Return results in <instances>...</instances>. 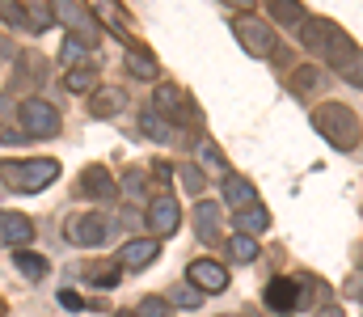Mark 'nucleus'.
<instances>
[{
  "mask_svg": "<svg viewBox=\"0 0 363 317\" xmlns=\"http://www.w3.org/2000/svg\"><path fill=\"white\" fill-rule=\"evenodd\" d=\"M186 284H194V288L207 296V292H228L233 275H228V267L216 262V258H194V262L186 267Z\"/></svg>",
  "mask_w": 363,
  "mask_h": 317,
  "instance_id": "9b49d317",
  "label": "nucleus"
},
{
  "mask_svg": "<svg viewBox=\"0 0 363 317\" xmlns=\"http://www.w3.org/2000/svg\"><path fill=\"white\" fill-rule=\"evenodd\" d=\"M313 127L330 140L334 152H351V148H359V140H363L359 114H355L347 102H321L317 110H313Z\"/></svg>",
  "mask_w": 363,
  "mask_h": 317,
  "instance_id": "7ed1b4c3",
  "label": "nucleus"
},
{
  "mask_svg": "<svg viewBox=\"0 0 363 317\" xmlns=\"http://www.w3.org/2000/svg\"><path fill=\"white\" fill-rule=\"evenodd\" d=\"M0 21H4V26H13V30H26V34H30V21H26L21 4H0Z\"/></svg>",
  "mask_w": 363,
  "mask_h": 317,
  "instance_id": "72a5a7b5",
  "label": "nucleus"
},
{
  "mask_svg": "<svg viewBox=\"0 0 363 317\" xmlns=\"http://www.w3.org/2000/svg\"><path fill=\"white\" fill-rule=\"evenodd\" d=\"M313 317H347V313H342L338 305H325V309H317V313H313Z\"/></svg>",
  "mask_w": 363,
  "mask_h": 317,
  "instance_id": "a19ab883",
  "label": "nucleus"
},
{
  "mask_svg": "<svg viewBox=\"0 0 363 317\" xmlns=\"http://www.w3.org/2000/svg\"><path fill=\"white\" fill-rule=\"evenodd\" d=\"M131 317H174V305H169L165 296H144V301L131 309Z\"/></svg>",
  "mask_w": 363,
  "mask_h": 317,
  "instance_id": "473e14b6",
  "label": "nucleus"
},
{
  "mask_svg": "<svg viewBox=\"0 0 363 317\" xmlns=\"http://www.w3.org/2000/svg\"><path fill=\"white\" fill-rule=\"evenodd\" d=\"M64 233H68L72 245L97 250V245L110 241V216H101V211H81V216H72V220L64 224Z\"/></svg>",
  "mask_w": 363,
  "mask_h": 317,
  "instance_id": "9d476101",
  "label": "nucleus"
},
{
  "mask_svg": "<svg viewBox=\"0 0 363 317\" xmlns=\"http://www.w3.org/2000/svg\"><path fill=\"white\" fill-rule=\"evenodd\" d=\"M0 241L9 250H26L34 241V220L21 211H0Z\"/></svg>",
  "mask_w": 363,
  "mask_h": 317,
  "instance_id": "a211bd4d",
  "label": "nucleus"
},
{
  "mask_svg": "<svg viewBox=\"0 0 363 317\" xmlns=\"http://www.w3.org/2000/svg\"><path fill=\"white\" fill-rule=\"evenodd\" d=\"M148 110H157L161 118H169L174 127L190 131V135H194V131L203 127V114L194 110V102H190V98L182 94L174 81H161V85H157V94H152V106H148Z\"/></svg>",
  "mask_w": 363,
  "mask_h": 317,
  "instance_id": "39448f33",
  "label": "nucleus"
},
{
  "mask_svg": "<svg viewBox=\"0 0 363 317\" xmlns=\"http://www.w3.org/2000/svg\"><path fill=\"white\" fill-rule=\"evenodd\" d=\"M60 178V161L55 157H4L0 161V182L13 195H38Z\"/></svg>",
  "mask_w": 363,
  "mask_h": 317,
  "instance_id": "f03ea898",
  "label": "nucleus"
},
{
  "mask_svg": "<svg viewBox=\"0 0 363 317\" xmlns=\"http://www.w3.org/2000/svg\"><path fill=\"white\" fill-rule=\"evenodd\" d=\"M262 301H267L271 313H296V275L291 279L274 275L271 284H267V292H262Z\"/></svg>",
  "mask_w": 363,
  "mask_h": 317,
  "instance_id": "412c9836",
  "label": "nucleus"
},
{
  "mask_svg": "<svg viewBox=\"0 0 363 317\" xmlns=\"http://www.w3.org/2000/svg\"><path fill=\"white\" fill-rule=\"evenodd\" d=\"M233 224H237V233H241V237H258V233H267V228H271V211L258 204V208H250V211H237V216H233Z\"/></svg>",
  "mask_w": 363,
  "mask_h": 317,
  "instance_id": "a878e982",
  "label": "nucleus"
},
{
  "mask_svg": "<svg viewBox=\"0 0 363 317\" xmlns=\"http://www.w3.org/2000/svg\"><path fill=\"white\" fill-rule=\"evenodd\" d=\"M17 127L26 140H55L64 118L47 98H26V102H17Z\"/></svg>",
  "mask_w": 363,
  "mask_h": 317,
  "instance_id": "423d86ee",
  "label": "nucleus"
},
{
  "mask_svg": "<svg viewBox=\"0 0 363 317\" xmlns=\"http://www.w3.org/2000/svg\"><path fill=\"white\" fill-rule=\"evenodd\" d=\"M64 89H68V94H85V98H93V94H97V64H77V68H68Z\"/></svg>",
  "mask_w": 363,
  "mask_h": 317,
  "instance_id": "393cba45",
  "label": "nucleus"
},
{
  "mask_svg": "<svg viewBox=\"0 0 363 317\" xmlns=\"http://www.w3.org/2000/svg\"><path fill=\"white\" fill-rule=\"evenodd\" d=\"M0 135H4V131H0Z\"/></svg>",
  "mask_w": 363,
  "mask_h": 317,
  "instance_id": "a18cd8bd",
  "label": "nucleus"
},
{
  "mask_svg": "<svg viewBox=\"0 0 363 317\" xmlns=\"http://www.w3.org/2000/svg\"><path fill=\"white\" fill-rule=\"evenodd\" d=\"M140 131H144L148 140H157V144H178V148H194V144H199L190 131L174 127V123H169V118H161L157 110H140Z\"/></svg>",
  "mask_w": 363,
  "mask_h": 317,
  "instance_id": "ddd939ff",
  "label": "nucleus"
},
{
  "mask_svg": "<svg viewBox=\"0 0 363 317\" xmlns=\"http://www.w3.org/2000/svg\"><path fill=\"white\" fill-rule=\"evenodd\" d=\"M194 237H199L203 245L224 241V216H220V208H216L211 199H199V204H194Z\"/></svg>",
  "mask_w": 363,
  "mask_h": 317,
  "instance_id": "dca6fc26",
  "label": "nucleus"
},
{
  "mask_svg": "<svg viewBox=\"0 0 363 317\" xmlns=\"http://www.w3.org/2000/svg\"><path fill=\"white\" fill-rule=\"evenodd\" d=\"M342 292H347L351 301H359V305H363V267H359V271H351V275L342 279Z\"/></svg>",
  "mask_w": 363,
  "mask_h": 317,
  "instance_id": "c9c22d12",
  "label": "nucleus"
},
{
  "mask_svg": "<svg viewBox=\"0 0 363 317\" xmlns=\"http://www.w3.org/2000/svg\"><path fill=\"white\" fill-rule=\"evenodd\" d=\"M157 254H161V241H152V237H135V241H123V250H118V267H123V271H144L148 262H157Z\"/></svg>",
  "mask_w": 363,
  "mask_h": 317,
  "instance_id": "f3484780",
  "label": "nucleus"
},
{
  "mask_svg": "<svg viewBox=\"0 0 363 317\" xmlns=\"http://www.w3.org/2000/svg\"><path fill=\"white\" fill-rule=\"evenodd\" d=\"M123 68H127L131 77H140V81H157V77H161V64H157V55H152L148 47H131L127 60H123Z\"/></svg>",
  "mask_w": 363,
  "mask_h": 317,
  "instance_id": "5701e85b",
  "label": "nucleus"
},
{
  "mask_svg": "<svg viewBox=\"0 0 363 317\" xmlns=\"http://www.w3.org/2000/svg\"><path fill=\"white\" fill-rule=\"evenodd\" d=\"M114 317H131V313H114Z\"/></svg>",
  "mask_w": 363,
  "mask_h": 317,
  "instance_id": "c03bdc74",
  "label": "nucleus"
},
{
  "mask_svg": "<svg viewBox=\"0 0 363 317\" xmlns=\"http://www.w3.org/2000/svg\"><path fill=\"white\" fill-rule=\"evenodd\" d=\"M338 77H342V81H351L355 89H363V51H359V47L338 64Z\"/></svg>",
  "mask_w": 363,
  "mask_h": 317,
  "instance_id": "2f4dec72",
  "label": "nucleus"
},
{
  "mask_svg": "<svg viewBox=\"0 0 363 317\" xmlns=\"http://www.w3.org/2000/svg\"><path fill=\"white\" fill-rule=\"evenodd\" d=\"M224 250H228L233 262H254V258H258V241H254V237H241V233H233V237L224 241Z\"/></svg>",
  "mask_w": 363,
  "mask_h": 317,
  "instance_id": "c756f323",
  "label": "nucleus"
},
{
  "mask_svg": "<svg viewBox=\"0 0 363 317\" xmlns=\"http://www.w3.org/2000/svg\"><path fill=\"white\" fill-rule=\"evenodd\" d=\"M85 51H89L85 43H77V38H64V51H60V60H64L68 68H77V60H81Z\"/></svg>",
  "mask_w": 363,
  "mask_h": 317,
  "instance_id": "f704fd0d",
  "label": "nucleus"
},
{
  "mask_svg": "<svg viewBox=\"0 0 363 317\" xmlns=\"http://www.w3.org/2000/svg\"><path fill=\"white\" fill-rule=\"evenodd\" d=\"M174 309H199L203 305V292L194 288V284H186V279H178L174 288H169V296H165Z\"/></svg>",
  "mask_w": 363,
  "mask_h": 317,
  "instance_id": "c85d7f7f",
  "label": "nucleus"
},
{
  "mask_svg": "<svg viewBox=\"0 0 363 317\" xmlns=\"http://www.w3.org/2000/svg\"><path fill=\"white\" fill-rule=\"evenodd\" d=\"M228 317H233V313H228Z\"/></svg>",
  "mask_w": 363,
  "mask_h": 317,
  "instance_id": "49530a36",
  "label": "nucleus"
},
{
  "mask_svg": "<svg viewBox=\"0 0 363 317\" xmlns=\"http://www.w3.org/2000/svg\"><path fill=\"white\" fill-rule=\"evenodd\" d=\"M287 85H291L296 98H317V94L330 85V77H325V68H317V64H300V68L287 72Z\"/></svg>",
  "mask_w": 363,
  "mask_h": 317,
  "instance_id": "6ab92c4d",
  "label": "nucleus"
},
{
  "mask_svg": "<svg viewBox=\"0 0 363 317\" xmlns=\"http://www.w3.org/2000/svg\"><path fill=\"white\" fill-rule=\"evenodd\" d=\"M127 89H118V85H97V94L89 98V114L93 118H118L123 110H127Z\"/></svg>",
  "mask_w": 363,
  "mask_h": 317,
  "instance_id": "aec40b11",
  "label": "nucleus"
},
{
  "mask_svg": "<svg viewBox=\"0 0 363 317\" xmlns=\"http://www.w3.org/2000/svg\"><path fill=\"white\" fill-rule=\"evenodd\" d=\"M13 267H17V275H26L30 284H38V279L51 275V262H47L43 254H34V250H13Z\"/></svg>",
  "mask_w": 363,
  "mask_h": 317,
  "instance_id": "b1692460",
  "label": "nucleus"
},
{
  "mask_svg": "<svg viewBox=\"0 0 363 317\" xmlns=\"http://www.w3.org/2000/svg\"><path fill=\"white\" fill-rule=\"evenodd\" d=\"M267 17L274 26H283V30H300L308 21V9L300 0H267Z\"/></svg>",
  "mask_w": 363,
  "mask_h": 317,
  "instance_id": "4be33fe9",
  "label": "nucleus"
},
{
  "mask_svg": "<svg viewBox=\"0 0 363 317\" xmlns=\"http://www.w3.org/2000/svg\"><path fill=\"white\" fill-rule=\"evenodd\" d=\"M178 178H182V187H186L190 195H199V199H203V191H207V174H203V165L186 161V165H178Z\"/></svg>",
  "mask_w": 363,
  "mask_h": 317,
  "instance_id": "7c9ffc66",
  "label": "nucleus"
},
{
  "mask_svg": "<svg viewBox=\"0 0 363 317\" xmlns=\"http://www.w3.org/2000/svg\"><path fill=\"white\" fill-rule=\"evenodd\" d=\"M60 305H64V309H72V313L89 309V305H85V296H81V292H72V288H64V292H60Z\"/></svg>",
  "mask_w": 363,
  "mask_h": 317,
  "instance_id": "e433bc0d",
  "label": "nucleus"
},
{
  "mask_svg": "<svg viewBox=\"0 0 363 317\" xmlns=\"http://www.w3.org/2000/svg\"><path fill=\"white\" fill-rule=\"evenodd\" d=\"M0 60H9V43L4 38H0Z\"/></svg>",
  "mask_w": 363,
  "mask_h": 317,
  "instance_id": "79ce46f5",
  "label": "nucleus"
},
{
  "mask_svg": "<svg viewBox=\"0 0 363 317\" xmlns=\"http://www.w3.org/2000/svg\"><path fill=\"white\" fill-rule=\"evenodd\" d=\"M296 34H300V47L313 51V55L321 60V68H334V72H338V64L355 51V38H351L338 21H330V17H308Z\"/></svg>",
  "mask_w": 363,
  "mask_h": 317,
  "instance_id": "f257e3e1",
  "label": "nucleus"
},
{
  "mask_svg": "<svg viewBox=\"0 0 363 317\" xmlns=\"http://www.w3.org/2000/svg\"><path fill=\"white\" fill-rule=\"evenodd\" d=\"M9 114H13V94L0 89V118H9Z\"/></svg>",
  "mask_w": 363,
  "mask_h": 317,
  "instance_id": "58836bf2",
  "label": "nucleus"
},
{
  "mask_svg": "<svg viewBox=\"0 0 363 317\" xmlns=\"http://www.w3.org/2000/svg\"><path fill=\"white\" fill-rule=\"evenodd\" d=\"M123 191H127V195H144V174H140V169H131V174L123 178Z\"/></svg>",
  "mask_w": 363,
  "mask_h": 317,
  "instance_id": "4c0bfd02",
  "label": "nucleus"
},
{
  "mask_svg": "<svg viewBox=\"0 0 363 317\" xmlns=\"http://www.w3.org/2000/svg\"><path fill=\"white\" fill-rule=\"evenodd\" d=\"M220 199H224V208H233V216H237V211L258 208V191H254V182L241 178V174L220 178Z\"/></svg>",
  "mask_w": 363,
  "mask_h": 317,
  "instance_id": "2eb2a0df",
  "label": "nucleus"
},
{
  "mask_svg": "<svg viewBox=\"0 0 363 317\" xmlns=\"http://www.w3.org/2000/svg\"><path fill=\"white\" fill-rule=\"evenodd\" d=\"M152 174H157V182H169V174H174V169H169L165 161H157V165H152Z\"/></svg>",
  "mask_w": 363,
  "mask_h": 317,
  "instance_id": "ea45409f",
  "label": "nucleus"
},
{
  "mask_svg": "<svg viewBox=\"0 0 363 317\" xmlns=\"http://www.w3.org/2000/svg\"><path fill=\"white\" fill-rule=\"evenodd\" d=\"M9 81H13V94L38 98V89L47 85V55H43V51H17Z\"/></svg>",
  "mask_w": 363,
  "mask_h": 317,
  "instance_id": "1a4fd4ad",
  "label": "nucleus"
},
{
  "mask_svg": "<svg viewBox=\"0 0 363 317\" xmlns=\"http://www.w3.org/2000/svg\"><path fill=\"white\" fill-rule=\"evenodd\" d=\"M21 13H26V21H30V34H43V30H51V26H60V21H55V4L26 0V4H21Z\"/></svg>",
  "mask_w": 363,
  "mask_h": 317,
  "instance_id": "bb28decb",
  "label": "nucleus"
},
{
  "mask_svg": "<svg viewBox=\"0 0 363 317\" xmlns=\"http://www.w3.org/2000/svg\"><path fill=\"white\" fill-rule=\"evenodd\" d=\"M233 34H237L241 51L254 55V60H274V55H279V34H274V26L262 21V17H254V13H237V17H233Z\"/></svg>",
  "mask_w": 363,
  "mask_h": 317,
  "instance_id": "20e7f679",
  "label": "nucleus"
},
{
  "mask_svg": "<svg viewBox=\"0 0 363 317\" xmlns=\"http://www.w3.org/2000/svg\"><path fill=\"white\" fill-rule=\"evenodd\" d=\"M194 148H199V161H203L207 169H216L220 178H228V174H233V165H228V157H224V152H220V148H216L211 140H199Z\"/></svg>",
  "mask_w": 363,
  "mask_h": 317,
  "instance_id": "cd10ccee",
  "label": "nucleus"
},
{
  "mask_svg": "<svg viewBox=\"0 0 363 317\" xmlns=\"http://www.w3.org/2000/svg\"><path fill=\"white\" fill-rule=\"evenodd\" d=\"M77 195L81 199H93V204H114L118 182H114V174L106 165H85L81 178H77Z\"/></svg>",
  "mask_w": 363,
  "mask_h": 317,
  "instance_id": "f8f14e48",
  "label": "nucleus"
},
{
  "mask_svg": "<svg viewBox=\"0 0 363 317\" xmlns=\"http://www.w3.org/2000/svg\"><path fill=\"white\" fill-rule=\"evenodd\" d=\"M0 317H9V301L4 296H0Z\"/></svg>",
  "mask_w": 363,
  "mask_h": 317,
  "instance_id": "37998d69",
  "label": "nucleus"
},
{
  "mask_svg": "<svg viewBox=\"0 0 363 317\" xmlns=\"http://www.w3.org/2000/svg\"><path fill=\"white\" fill-rule=\"evenodd\" d=\"M55 21L68 26V38L85 43V47H97L101 43V26H97V13L85 9V4H72V0H60L55 4Z\"/></svg>",
  "mask_w": 363,
  "mask_h": 317,
  "instance_id": "6e6552de",
  "label": "nucleus"
},
{
  "mask_svg": "<svg viewBox=\"0 0 363 317\" xmlns=\"http://www.w3.org/2000/svg\"><path fill=\"white\" fill-rule=\"evenodd\" d=\"M77 279L81 284H89V288H118V279H123V267H118V258H89V262H81L77 267Z\"/></svg>",
  "mask_w": 363,
  "mask_h": 317,
  "instance_id": "4468645a",
  "label": "nucleus"
},
{
  "mask_svg": "<svg viewBox=\"0 0 363 317\" xmlns=\"http://www.w3.org/2000/svg\"><path fill=\"white\" fill-rule=\"evenodd\" d=\"M144 228H148V237L152 241H165V237H174L182 228V204L174 195H157V199H148L144 204Z\"/></svg>",
  "mask_w": 363,
  "mask_h": 317,
  "instance_id": "0eeeda50",
  "label": "nucleus"
}]
</instances>
